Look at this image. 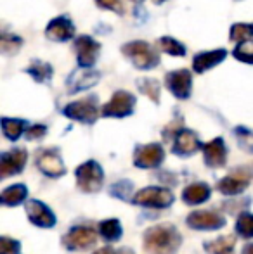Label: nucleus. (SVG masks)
<instances>
[{
    "label": "nucleus",
    "instance_id": "nucleus-1",
    "mask_svg": "<svg viewBox=\"0 0 253 254\" xmlns=\"http://www.w3.org/2000/svg\"><path fill=\"white\" fill-rule=\"evenodd\" d=\"M180 242V234L170 225H156L144 234V249L148 254H173Z\"/></svg>",
    "mask_w": 253,
    "mask_h": 254
},
{
    "label": "nucleus",
    "instance_id": "nucleus-2",
    "mask_svg": "<svg viewBox=\"0 0 253 254\" xmlns=\"http://www.w3.org/2000/svg\"><path fill=\"white\" fill-rule=\"evenodd\" d=\"M123 56L130 59V63L134 64L137 69H153L160 64V56L158 52H155V49L148 44V42L135 40L128 42L122 47Z\"/></svg>",
    "mask_w": 253,
    "mask_h": 254
},
{
    "label": "nucleus",
    "instance_id": "nucleus-3",
    "mask_svg": "<svg viewBox=\"0 0 253 254\" xmlns=\"http://www.w3.org/2000/svg\"><path fill=\"white\" fill-rule=\"evenodd\" d=\"M135 107V97L130 92L118 90L111 97V101L102 106V116L106 118H125L134 113Z\"/></svg>",
    "mask_w": 253,
    "mask_h": 254
},
{
    "label": "nucleus",
    "instance_id": "nucleus-4",
    "mask_svg": "<svg viewBox=\"0 0 253 254\" xmlns=\"http://www.w3.org/2000/svg\"><path fill=\"white\" fill-rule=\"evenodd\" d=\"M102 170L95 161H87L77 170L78 187L84 192H97L102 184Z\"/></svg>",
    "mask_w": 253,
    "mask_h": 254
},
{
    "label": "nucleus",
    "instance_id": "nucleus-5",
    "mask_svg": "<svg viewBox=\"0 0 253 254\" xmlns=\"http://www.w3.org/2000/svg\"><path fill=\"white\" fill-rule=\"evenodd\" d=\"M64 116L71 118L75 121H82V123H94L99 116L97 102L94 97L84 99V101L71 102L64 107Z\"/></svg>",
    "mask_w": 253,
    "mask_h": 254
},
{
    "label": "nucleus",
    "instance_id": "nucleus-6",
    "mask_svg": "<svg viewBox=\"0 0 253 254\" xmlns=\"http://www.w3.org/2000/svg\"><path fill=\"white\" fill-rule=\"evenodd\" d=\"M101 51V44L95 42L88 35H82L75 40V52H77V59L80 67H92L99 57Z\"/></svg>",
    "mask_w": 253,
    "mask_h": 254
},
{
    "label": "nucleus",
    "instance_id": "nucleus-7",
    "mask_svg": "<svg viewBox=\"0 0 253 254\" xmlns=\"http://www.w3.org/2000/svg\"><path fill=\"white\" fill-rule=\"evenodd\" d=\"M135 204L141 206H149V207H167L173 202V195L170 190L162 187H148L142 189L135 194L134 197Z\"/></svg>",
    "mask_w": 253,
    "mask_h": 254
},
{
    "label": "nucleus",
    "instance_id": "nucleus-8",
    "mask_svg": "<svg viewBox=\"0 0 253 254\" xmlns=\"http://www.w3.org/2000/svg\"><path fill=\"white\" fill-rule=\"evenodd\" d=\"M165 85L177 99H187L191 95V88H192L191 71L187 69L170 71L165 76Z\"/></svg>",
    "mask_w": 253,
    "mask_h": 254
},
{
    "label": "nucleus",
    "instance_id": "nucleus-9",
    "mask_svg": "<svg viewBox=\"0 0 253 254\" xmlns=\"http://www.w3.org/2000/svg\"><path fill=\"white\" fill-rule=\"evenodd\" d=\"M99 76H101L99 71L92 69V67H77V69L70 74V78H68V81H66L68 90H70L71 94H77V92H80V90H87V88L97 85Z\"/></svg>",
    "mask_w": 253,
    "mask_h": 254
},
{
    "label": "nucleus",
    "instance_id": "nucleus-10",
    "mask_svg": "<svg viewBox=\"0 0 253 254\" xmlns=\"http://www.w3.org/2000/svg\"><path fill=\"white\" fill-rule=\"evenodd\" d=\"M226 220L222 214L213 211H194L187 216V225L196 230H217L224 227Z\"/></svg>",
    "mask_w": 253,
    "mask_h": 254
},
{
    "label": "nucleus",
    "instance_id": "nucleus-11",
    "mask_svg": "<svg viewBox=\"0 0 253 254\" xmlns=\"http://www.w3.org/2000/svg\"><path fill=\"white\" fill-rule=\"evenodd\" d=\"M73 35H75V26L70 17L66 16L54 17L47 24V28H45V37L51 42H68L70 38H73Z\"/></svg>",
    "mask_w": 253,
    "mask_h": 254
},
{
    "label": "nucleus",
    "instance_id": "nucleus-12",
    "mask_svg": "<svg viewBox=\"0 0 253 254\" xmlns=\"http://www.w3.org/2000/svg\"><path fill=\"white\" fill-rule=\"evenodd\" d=\"M97 239L95 230L87 227H75L70 234L64 237V246L71 251H77V249H85L88 246H92Z\"/></svg>",
    "mask_w": 253,
    "mask_h": 254
},
{
    "label": "nucleus",
    "instance_id": "nucleus-13",
    "mask_svg": "<svg viewBox=\"0 0 253 254\" xmlns=\"http://www.w3.org/2000/svg\"><path fill=\"white\" fill-rule=\"evenodd\" d=\"M163 157H165V152H163L162 145L148 144L137 149L134 163H135V166H139V168H155L162 163Z\"/></svg>",
    "mask_w": 253,
    "mask_h": 254
},
{
    "label": "nucleus",
    "instance_id": "nucleus-14",
    "mask_svg": "<svg viewBox=\"0 0 253 254\" xmlns=\"http://www.w3.org/2000/svg\"><path fill=\"white\" fill-rule=\"evenodd\" d=\"M26 151L23 149H14L10 152L2 154V159H0V177L7 178L14 173H19L23 170L24 163H26Z\"/></svg>",
    "mask_w": 253,
    "mask_h": 254
},
{
    "label": "nucleus",
    "instance_id": "nucleus-15",
    "mask_svg": "<svg viewBox=\"0 0 253 254\" xmlns=\"http://www.w3.org/2000/svg\"><path fill=\"white\" fill-rule=\"evenodd\" d=\"M26 214H28V220L33 225H37V227L49 228L56 223V216L52 214V211L49 209L45 204H42L38 201L26 202Z\"/></svg>",
    "mask_w": 253,
    "mask_h": 254
},
{
    "label": "nucleus",
    "instance_id": "nucleus-16",
    "mask_svg": "<svg viewBox=\"0 0 253 254\" xmlns=\"http://www.w3.org/2000/svg\"><path fill=\"white\" fill-rule=\"evenodd\" d=\"M227 52L226 49H217V51H210V52H199L198 56H194L192 59V69L196 73H205V71L215 67L219 63H222L226 59Z\"/></svg>",
    "mask_w": 253,
    "mask_h": 254
},
{
    "label": "nucleus",
    "instance_id": "nucleus-17",
    "mask_svg": "<svg viewBox=\"0 0 253 254\" xmlns=\"http://www.w3.org/2000/svg\"><path fill=\"white\" fill-rule=\"evenodd\" d=\"M205 151V163L212 168H220L226 164V145L222 138H213L203 147Z\"/></svg>",
    "mask_w": 253,
    "mask_h": 254
},
{
    "label": "nucleus",
    "instance_id": "nucleus-18",
    "mask_svg": "<svg viewBox=\"0 0 253 254\" xmlns=\"http://www.w3.org/2000/svg\"><path fill=\"white\" fill-rule=\"evenodd\" d=\"M38 168L49 177H61L64 175V164L56 151H45L38 157Z\"/></svg>",
    "mask_w": 253,
    "mask_h": 254
},
{
    "label": "nucleus",
    "instance_id": "nucleus-19",
    "mask_svg": "<svg viewBox=\"0 0 253 254\" xmlns=\"http://www.w3.org/2000/svg\"><path fill=\"white\" fill-rule=\"evenodd\" d=\"M199 149V140L191 130H180L177 133L175 145H173V152L180 154V156H191Z\"/></svg>",
    "mask_w": 253,
    "mask_h": 254
},
{
    "label": "nucleus",
    "instance_id": "nucleus-20",
    "mask_svg": "<svg viewBox=\"0 0 253 254\" xmlns=\"http://www.w3.org/2000/svg\"><path fill=\"white\" fill-rule=\"evenodd\" d=\"M248 187V178L245 173L229 175L219 182V190L226 195H236Z\"/></svg>",
    "mask_w": 253,
    "mask_h": 254
},
{
    "label": "nucleus",
    "instance_id": "nucleus-21",
    "mask_svg": "<svg viewBox=\"0 0 253 254\" xmlns=\"http://www.w3.org/2000/svg\"><path fill=\"white\" fill-rule=\"evenodd\" d=\"M24 71H26L35 81H38V83H45V81H49L52 76V66L40 59H33L30 63V66Z\"/></svg>",
    "mask_w": 253,
    "mask_h": 254
},
{
    "label": "nucleus",
    "instance_id": "nucleus-22",
    "mask_svg": "<svg viewBox=\"0 0 253 254\" xmlns=\"http://www.w3.org/2000/svg\"><path fill=\"white\" fill-rule=\"evenodd\" d=\"M182 197L187 204H201L210 197V187L205 184H192L184 189Z\"/></svg>",
    "mask_w": 253,
    "mask_h": 254
},
{
    "label": "nucleus",
    "instance_id": "nucleus-23",
    "mask_svg": "<svg viewBox=\"0 0 253 254\" xmlns=\"http://www.w3.org/2000/svg\"><path fill=\"white\" fill-rule=\"evenodd\" d=\"M28 195V189L24 185H12V187L5 189L2 192V204L5 206H17L19 202H23Z\"/></svg>",
    "mask_w": 253,
    "mask_h": 254
},
{
    "label": "nucleus",
    "instance_id": "nucleus-24",
    "mask_svg": "<svg viewBox=\"0 0 253 254\" xmlns=\"http://www.w3.org/2000/svg\"><path fill=\"white\" fill-rule=\"evenodd\" d=\"M234 244H236V239L233 235H226V237H219L217 241L205 244V249L210 254H229L234 249Z\"/></svg>",
    "mask_w": 253,
    "mask_h": 254
},
{
    "label": "nucleus",
    "instance_id": "nucleus-25",
    "mask_svg": "<svg viewBox=\"0 0 253 254\" xmlns=\"http://www.w3.org/2000/svg\"><path fill=\"white\" fill-rule=\"evenodd\" d=\"M24 127H26V123H24L23 120L2 118V131L9 140H17V138L21 137V133H23Z\"/></svg>",
    "mask_w": 253,
    "mask_h": 254
},
{
    "label": "nucleus",
    "instance_id": "nucleus-26",
    "mask_svg": "<svg viewBox=\"0 0 253 254\" xmlns=\"http://www.w3.org/2000/svg\"><path fill=\"white\" fill-rule=\"evenodd\" d=\"M229 38L233 42H247L253 38V24H247V23H236L231 26L229 31Z\"/></svg>",
    "mask_w": 253,
    "mask_h": 254
},
{
    "label": "nucleus",
    "instance_id": "nucleus-27",
    "mask_svg": "<svg viewBox=\"0 0 253 254\" xmlns=\"http://www.w3.org/2000/svg\"><path fill=\"white\" fill-rule=\"evenodd\" d=\"M137 87L146 97H149L155 104L160 102V85L156 80H151V78H141L137 81Z\"/></svg>",
    "mask_w": 253,
    "mask_h": 254
},
{
    "label": "nucleus",
    "instance_id": "nucleus-28",
    "mask_svg": "<svg viewBox=\"0 0 253 254\" xmlns=\"http://www.w3.org/2000/svg\"><path fill=\"white\" fill-rule=\"evenodd\" d=\"M158 45L162 47L163 52L170 54V56H175V57H184L186 56V47H184L180 42H177L175 38L172 37H162L158 42Z\"/></svg>",
    "mask_w": 253,
    "mask_h": 254
},
{
    "label": "nucleus",
    "instance_id": "nucleus-29",
    "mask_svg": "<svg viewBox=\"0 0 253 254\" xmlns=\"http://www.w3.org/2000/svg\"><path fill=\"white\" fill-rule=\"evenodd\" d=\"M99 232L108 241H118L120 235H122V225H120L118 220H106L101 223Z\"/></svg>",
    "mask_w": 253,
    "mask_h": 254
},
{
    "label": "nucleus",
    "instance_id": "nucleus-30",
    "mask_svg": "<svg viewBox=\"0 0 253 254\" xmlns=\"http://www.w3.org/2000/svg\"><path fill=\"white\" fill-rule=\"evenodd\" d=\"M21 45H23V40L16 35H7L3 33L2 38H0V49L5 56H14V54L19 52Z\"/></svg>",
    "mask_w": 253,
    "mask_h": 254
},
{
    "label": "nucleus",
    "instance_id": "nucleus-31",
    "mask_svg": "<svg viewBox=\"0 0 253 254\" xmlns=\"http://www.w3.org/2000/svg\"><path fill=\"white\" fill-rule=\"evenodd\" d=\"M233 56L236 57L238 61H241V63L253 64V40L241 42V44L234 49Z\"/></svg>",
    "mask_w": 253,
    "mask_h": 254
},
{
    "label": "nucleus",
    "instance_id": "nucleus-32",
    "mask_svg": "<svg viewBox=\"0 0 253 254\" xmlns=\"http://www.w3.org/2000/svg\"><path fill=\"white\" fill-rule=\"evenodd\" d=\"M236 230H238V234L243 235V237H247V239L253 237V214H250V213L241 214V216L238 218Z\"/></svg>",
    "mask_w": 253,
    "mask_h": 254
},
{
    "label": "nucleus",
    "instance_id": "nucleus-33",
    "mask_svg": "<svg viewBox=\"0 0 253 254\" xmlns=\"http://www.w3.org/2000/svg\"><path fill=\"white\" fill-rule=\"evenodd\" d=\"M19 253V242L10 241L7 237L0 239V254H17Z\"/></svg>",
    "mask_w": 253,
    "mask_h": 254
},
{
    "label": "nucleus",
    "instance_id": "nucleus-34",
    "mask_svg": "<svg viewBox=\"0 0 253 254\" xmlns=\"http://www.w3.org/2000/svg\"><path fill=\"white\" fill-rule=\"evenodd\" d=\"M99 7L102 9H108V10H113L116 14H123V2L122 0H95Z\"/></svg>",
    "mask_w": 253,
    "mask_h": 254
},
{
    "label": "nucleus",
    "instance_id": "nucleus-35",
    "mask_svg": "<svg viewBox=\"0 0 253 254\" xmlns=\"http://www.w3.org/2000/svg\"><path fill=\"white\" fill-rule=\"evenodd\" d=\"M45 131H47V128L44 125H33L26 130V138L28 140H38V138L44 137Z\"/></svg>",
    "mask_w": 253,
    "mask_h": 254
},
{
    "label": "nucleus",
    "instance_id": "nucleus-36",
    "mask_svg": "<svg viewBox=\"0 0 253 254\" xmlns=\"http://www.w3.org/2000/svg\"><path fill=\"white\" fill-rule=\"evenodd\" d=\"M238 135H240L241 145L247 151H253V133H250L248 130H243V128H238Z\"/></svg>",
    "mask_w": 253,
    "mask_h": 254
},
{
    "label": "nucleus",
    "instance_id": "nucleus-37",
    "mask_svg": "<svg viewBox=\"0 0 253 254\" xmlns=\"http://www.w3.org/2000/svg\"><path fill=\"white\" fill-rule=\"evenodd\" d=\"M94 254H115V251H113L111 248H102V249H99V251H95Z\"/></svg>",
    "mask_w": 253,
    "mask_h": 254
},
{
    "label": "nucleus",
    "instance_id": "nucleus-38",
    "mask_svg": "<svg viewBox=\"0 0 253 254\" xmlns=\"http://www.w3.org/2000/svg\"><path fill=\"white\" fill-rule=\"evenodd\" d=\"M245 254H253V244L252 246H247V248H245Z\"/></svg>",
    "mask_w": 253,
    "mask_h": 254
},
{
    "label": "nucleus",
    "instance_id": "nucleus-39",
    "mask_svg": "<svg viewBox=\"0 0 253 254\" xmlns=\"http://www.w3.org/2000/svg\"><path fill=\"white\" fill-rule=\"evenodd\" d=\"M153 2H155V3H163L165 0H153Z\"/></svg>",
    "mask_w": 253,
    "mask_h": 254
}]
</instances>
